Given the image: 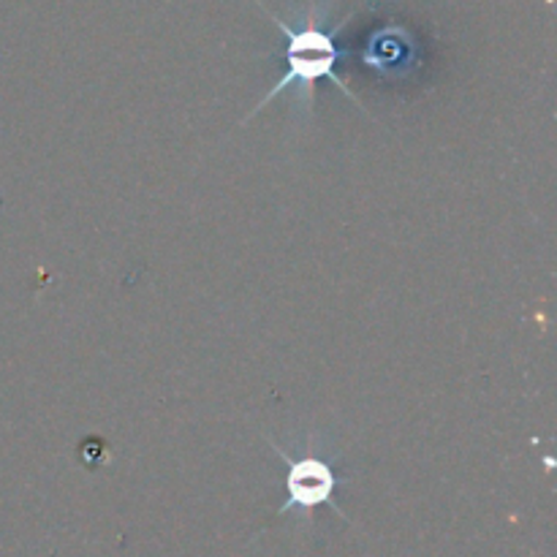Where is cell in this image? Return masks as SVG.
Listing matches in <instances>:
<instances>
[{"instance_id":"1","label":"cell","mask_w":557,"mask_h":557,"mask_svg":"<svg viewBox=\"0 0 557 557\" xmlns=\"http://www.w3.org/2000/svg\"><path fill=\"white\" fill-rule=\"evenodd\" d=\"M272 22H275L288 38V52H286L288 71L281 82H275V85L270 87V92L261 98L259 107H256L248 117H253V114H259L261 109L270 107L272 98L281 96V92L286 90H297L299 96L310 103L313 101V87L319 79H332L343 92H346V96H351V90H348L335 74V65H337L335 38L321 33L319 27H302V30H294V27H288L286 22L277 20V16H272ZM354 101H357V98H354Z\"/></svg>"},{"instance_id":"2","label":"cell","mask_w":557,"mask_h":557,"mask_svg":"<svg viewBox=\"0 0 557 557\" xmlns=\"http://www.w3.org/2000/svg\"><path fill=\"white\" fill-rule=\"evenodd\" d=\"M267 444L272 446L277 457L286 462V504L275 511V517H286L288 511H302V515H310L319 506H332L341 517L343 509L337 506V484H343V479H337V473L332 471L330 462L324 457L315 455H288L286 449L275 444L272 438H267Z\"/></svg>"}]
</instances>
